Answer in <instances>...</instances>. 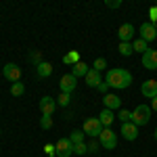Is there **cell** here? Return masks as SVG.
<instances>
[{
    "instance_id": "cell-9",
    "label": "cell",
    "mask_w": 157,
    "mask_h": 157,
    "mask_svg": "<svg viewBox=\"0 0 157 157\" xmlns=\"http://www.w3.org/2000/svg\"><path fill=\"white\" fill-rule=\"evenodd\" d=\"M140 38L145 40V42H153L157 38V27L151 21H145V23H140Z\"/></svg>"
},
{
    "instance_id": "cell-25",
    "label": "cell",
    "mask_w": 157,
    "mask_h": 157,
    "mask_svg": "<svg viewBox=\"0 0 157 157\" xmlns=\"http://www.w3.org/2000/svg\"><path fill=\"white\" fill-rule=\"evenodd\" d=\"M69 103H71V94H67V92H61L59 98H57V105H61V107H69Z\"/></svg>"
},
{
    "instance_id": "cell-27",
    "label": "cell",
    "mask_w": 157,
    "mask_h": 157,
    "mask_svg": "<svg viewBox=\"0 0 157 157\" xmlns=\"http://www.w3.org/2000/svg\"><path fill=\"white\" fill-rule=\"evenodd\" d=\"M117 120H120L121 124L130 121V120H132V111H128V109H121V111H120V115H117Z\"/></svg>"
},
{
    "instance_id": "cell-34",
    "label": "cell",
    "mask_w": 157,
    "mask_h": 157,
    "mask_svg": "<svg viewBox=\"0 0 157 157\" xmlns=\"http://www.w3.org/2000/svg\"><path fill=\"white\" fill-rule=\"evenodd\" d=\"M97 90H98V92H103V94H107V90H109V84H107V82H101Z\"/></svg>"
},
{
    "instance_id": "cell-12",
    "label": "cell",
    "mask_w": 157,
    "mask_h": 157,
    "mask_svg": "<svg viewBox=\"0 0 157 157\" xmlns=\"http://www.w3.org/2000/svg\"><path fill=\"white\" fill-rule=\"evenodd\" d=\"M117 36H120L121 42H130L134 38V25L132 23H121L120 29H117Z\"/></svg>"
},
{
    "instance_id": "cell-26",
    "label": "cell",
    "mask_w": 157,
    "mask_h": 157,
    "mask_svg": "<svg viewBox=\"0 0 157 157\" xmlns=\"http://www.w3.org/2000/svg\"><path fill=\"white\" fill-rule=\"evenodd\" d=\"M40 128H42V130H50V128H52V117L42 115V117H40Z\"/></svg>"
},
{
    "instance_id": "cell-17",
    "label": "cell",
    "mask_w": 157,
    "mask_h": 157,
    "mask_svg": "<svg viewBox=\"0 0 157 157\" xmlns=\"http://www.w3.org/2000/svg\"><path fill=\"white\" fill-rule=\"evenodd\" d=\"M98 120H101V124H103V128H109V126L113 124V120H115V115H113V111L103 109V111L98 113Z\"/></svg>"
},
{
    "instance_id": "cell-10",
    "label": "cell",
    "mask_w": 157,
    "mask_h": 157,
    "mask_svg": "<svg viewBox=\"0 0 157 157\" xmlns=\"http://www.w3.org/2000/svg\"><path fill=\"white\" fill-rule=\"evenodd\" d=\"M140 94L145 98H155L157 97V80H145L140 86Z\"/></svg>"
},
{
    "instance_id": "cell-20",
    "label": "cell",
    "mask_w": 157,
    "mask_h": 157,
    "mask_svg": "<svg viewBox=\"0 0 157 157\" xmlns=\"http://www.w3.org/2000/svg\"><path fill=\"white\" fill-rule=\"evenodd\" d=\"M132 48H134V52H143L145 55L147 50H149V42H145L143 38H136L132 42Z\"/></svg>"
},
{
    "instance_id": "cell-1",
    "label": "cell",
    "mask_w": 157,
    "mask_h": 157,
    "mask_svg": "<svg viewBox=\"0 0 157 157\" xmlns=\"http://www.w3.org/2000/svg\"><path fill=\"white\" fill-rule=\"evenodd\" d=\"M105 82L109 84V88H115V90H124L132 84V73L128 69H121V67H113L107 71Z\"/></svg>"
},
{
    "instance_id": "cell-22",
    "label": "cell",
    "mask_w": 157,
    "mask_h": 157,
    "mask_svg": "<svg viewBox=\"0 0 157 157\" xmlns=\"http://www.w3.org/2000/svg\"><path fill=\"white\" fill-rule=\"evenodd\" d=\"M117 50H120V55H124V57H130V55L134 52V48H132V44H130V42H120Z\"/></svg>"
},
{
    "instance_id": "cell-21",
    "label": "cell",
    "mask_w": 157,
    "mask_h": 157,
    "mask_svg": "<svg viewBox=\"0 0 157 157\" xmlns=\"http://www.w3.org/2000/svg\"><path fill=\"white\" fill-rule=\"evenodd\" d=\"M84 138H86V134L82 132V130H73V132L69 134V140H71L73 145H80V143H84Z\"/></svg>"
},
{
    "instance_id": "cell-28",
    "label": "cell",
    "mask_w": 157,
    "mask_h": 157,
    "mask_svg": "<svg viewBox=\"0 0 157 157\" xmlns=\"http://www.w3.org/2000/svg\"><path fill=\"white\" fill-rule=\"evenodd\" d=\"M86 147H88V153H97L98 147H101V143H98L97 138H90V140L86 143Z\"/></svg>"
},
{
    "instance_id": "cell-24",
    "label": "cell",
    "mask_w": 157,
    "mask_h": 157,
    "mask_svg": "<svg viewBox=\"0 0 157 157\" xmlns=\"http://www.w3.org/2000/svg\"><path fill=\"white\" fill-rule=\"evenodd\" d=\"M23 92H25V86L21 84V82H15V84L11 86V94L13 97H23Z\"/></svg>"
},
{
    "instance_id": "cell-6",
    "label": "cell",
    "mask_w": 157,
    "mask_h": 157,
    "mask_svg": "<svg viewBox=\"0 0 157 157\" xmlns=\"http://www.w3.org/2000/svg\"><path fill=\"white\" fill-rule=\"evenodd\" d=\"M57 157H71L73 155V143L69 140V136H65V138H59L57 143Z\"/></svg>"
},
{
    "instance_id": "cell-29",
    "label": "cell",
    "mask_w": 157,
    "mask_h": 157,
    "mask_svg": "<svg viewBox=\"0 0 157 157\" xmlns=\"http://www.w3.org/2000/svg\"><path fill=\"white\" fill-rule=\"evenodd\" d=\"M86 153H88V147H86V143L73 145V155H86Z\"/></svg>"
},
{
    "instance_id": "cell-7",
    "label": "cell",
    "mask_w": 157,
    "mask_h": 157,
    "mask_svg": "<svg viewBox=\"0 0 157 157\" xmlns=\"http://www.w3.org/2000/svg\"><path fill=\"white\" fill-rule=\"evenodd\" d=\"M61 92H67V94H71L73 90H75V86H78V78L73 75V73H65L63 78H61Z\"/></svg>"
},
{
    "instance_id": "cell-35",
    "label": "cell",
    "mask_w": 157,
    "mask_h": 157,
    "mask_svg": "<svg viewBox=\"0 0 157 157\" xmlns=\"http://www.w3.org/2000/svg\"><path fill=\"white\" fill-rule=\"evenodd\" d=\"M151 111H157V97L151 98Z\"/></svg>"
},
{
    "instance_id": "cell-32",
    "label": "cell",
    "mask_w": 157,
    "mask_h": 157,
    "mask_svg": "<svg viewBox=\"0 0 157 157\" xmlns=\"http://www.w3.org/2000/svg\"><path fill=\"white\" fill-rule=\"evenodd\" d=\"M149 17H151V23L157 21V6H151V9H149Z\"/></svg>"
},
{
    "instance_id": "cell-16",
    "label": "cell",
    "mask_w": 157,
    "mask_h": 157,
    "mask_svg": "<svg viewBox=\"0 0 157 157\" xmlns=\"http://www.w3.org/2000/svg\"><path fill=\"white\" fill-rule=\"evenodd\" d=\"M50 73H52V65H50L48 61H42L40 65H36V75L38 78H48Z\"/></svg>"
},
{
    "instance_id": "cell-2",
    "label": "cell",
    "mask_w": 157,
    "mask_h": 157,
    "mask_svg": "<svg viewBox=\"0 0 157 157\" xmlns=\"http://www.w3.org/2000/svg\"><path fill=\"white\" fill-rule=\"evenodd\" d=\"M149 120H151V105H138V107L132 111V124L134 126H147L149 124Z\"/></svg>"
},
{
    "instance_id": "cell-14",
    "label": "cell",
    "mask_w": 157,
    "mask_h": 157,
    "mask_svg": "<svg viewBox=\"0 0 157 157\" xmlns=\"http://www.w3.org/2000/svg\"><path fill=\"white\" fill-rule=\"evenodd\" d=\"M103 105H105V109H109V111H113V109H120L121 107V98L117 97V94H105L103 97Z\"/></svg>"
},
{
    "instance_id": "cell-31",
    "label": "cell",
    "mask_w": 157,
    "mask_h": 157,
    "mask_svg": "<svg viewBox=\"0 0 157 157\" xmlns=\"http://www.w3.org/2000/svg\"><path fill=\"white\" fill-rule=\"evenodd\" d=\"M29 59L34 61V63H36V65H40V63H42V52H40V50H34V52H32V55H29Z\"/></svg>"
},
{
    "instance_id": "cell-18",
    "label": "cell",
    "mask_w": 157,
    "mask_h": 157,
    "mask_svg": "<svg viewBox=\"0 0 157 157\" xmlns=\"http://www.w3.org/2000/svg\"><path fill=\"white\" fill-rule=\"evenodd\" d=\"M90 71V67H88V65H86L84 61H80V63H75V65H73V75H75V78H86V73Z\"/></svg>"
},
{
    "instance_id": "cell-15",
    "label": "cell",
    "mask_w": 157,
    "mask_h": 157,
    "mask_svg": "<svg viewBox=\"0 0 157 157\" xmlns=\"http://www.w3.org/2000/svg\"><path fill=\"white\" fill-rule=\"evenodd\" d=\"M86 84H88V88H98V84L103 82V78H101V73L97 71V69H90V71L86 73Z\"/></svg>"
},
{
    "instance_id": "cell-3",
    "label": "cell",
    "mask_w": 157,
    "mask_h": 157,
    "mask_svg": "<svg viewBox=\"0 0 157 157\" xmlns=\"http://www.w3.org/2000/svg\"><path fill=\"white\" fill-rule=\"evenodd\" d=\"M98 143H101L103 149L111 151V149H115V147H117V134L113 132L111 128H103V132L98 134Z\"/></svg>"
},
{
    "instance_id": "cell-13",
    "label": "cell",
    "mask_w": 157,
    "mask_h": 157,
    "mask_svg": "<svg viewBox=\"0 0 157 157\" xmlns=\"http://www.w3.org/2000/svg\"><path fill=\"white\" fill-rule=\"evenodd\" d=\"M140 61H143V67H147V69H157V50L149 48Z\"/></svg>"
},
{
    "instance_id": "cell-23",
    "label": "cell",
    "mask_w": 157,
    "mask_h": 157,
    "mask_svg": "<svg viewBox=\"0 0 157 157\" xmlns=\"http://www.w3.org/2000/svg\"><path fill=\"white\" fill-rule=\"evenodd\" d=\"M92 69H97L98 73L105 71V69H107V59H105V57H98V59H94V63H92Z\"/></svg>"
},
{
    "instance_id": "cell-19",
    "label": "cell",
    "mask_w": 157,
    "mask_h": 157,
    "mask_svg": "<svg viewBox=\"0 0 157 157\" xmlns=\"http://www.w3.org/2000/svg\"><path fill=\"white\" fill-rule=\"evenodd\" d=\"M80 52H78V50H69V52H65V55H63V63H65V65H75V63H80Z\"/></svg>"
},
{
    "instance_id": "cell-5",
    "label": "cell",
    "mask_w": 157,
    "mask_h": 157,
    "mask_svg": "<svg viewBox=\"0 0 157 157\" xmlns=\"http://www.w3.org/2000/svg\"><path fill=\"white\" fill-rule=\"evenodd\" d=\"M2 75L9 80V82H21V67L17 65V63H6L4 67H2Z\"/></svg>"
},
{
    "instance_id": "cell-36",
    "label": "cell",
    "mask_w": 157,
    "mask_h": 157,
    "mask_svg": "<svg viewBox=\"0 0 157 157\" xmlns=\"http://www.w3.org/2000/svg\"><path fill=\"white\" fill-rule=\"evenodd\" d=\"M153 136H155V140H157V128H155V132H153Z\"/></svg>"
},
{
    "instance_id": "cell-11",
    "label": "cell",
    "mask_w": 157,
    "mask_h": 157,
    "mask_svg": "<svg viewBox=\"0 0 157 157\" xmlns=\"http://www.w3.org/2000/svg\"><path fill=\"white\" fill-rule=\"evenodd\" d=\"M121 136H124L126 140H136V136H138V126H134L132 121L121 124Z\"/></svg>"
},
{
    "instance_id": "cell-8",
    "label": "cell",
    "mask_w": 157,
    "mask_h": 157,
    "mask_svg": "<svg viewBox=\"0 0 157 157\" xmlns=\"http://www.w3.org/2000/svg\"><path fill=\"white\" fill-rule=\"evenodd\" d=\"M40 111H42V115H48V117H52V113L57 111V98H52V97H42V98H40Z\"/></svg>"
},
{
    "instance_id": "cell-33",
    "label": "cell",
    "mask_w": 157,
    "mask_h": 157,
    "mask_svg": "<svg viewBox=\"0 0 157 157\" xmlns=\"http://www.w3.org/2000/svg\"><path fill=\"white\" fill-rule=\"evenodd\" d=\"M105 4H107L109 9H120V6H121V2H120V0H107Z\"/></svg>"
},
{
    "instance_id": "cell-4",
    "label": "cell",
    "mask_w": 157,
    "mask_h": 157,
    "mask_svg": "<svg viewBox=\"0 0 157 157\" xmlns=\"http://www.w3.org/2000/svg\"><path fill=\"white\" fill-rule=\"evenodd\" d=\"M82 132H84L86 136H90V138H98V134L103 132V124H101L98 117H90V120L84 121Z\"/></svg>"
},
{
    "instance_id": "cell-30",
    "label": "cell",
    "mask_w": 157,
    "mask_h": 157,
    "mask_svg": "<svg viewBox=\"0 0 157 157\" xmlns=\"http://www.w3.org/2000/svg\"><path fill=\"white\" fill-rule=\"evenodd\" d=\"M44 153L48 157H57V147L52 145V143H48V145H44Z\"/></svg>"
},
{
    "instance_id": "cell-37",
    "label": "cell",
    "mask_w": 157,
    "mask_h": 157,
    "mask_svg": "<svg viewBox=\"0 0 157 157\" xmlns=\"http://www.w3.org/2000/svg\"><path fill=\"white\" fill-rule=\"evenodd\" d=\"M0 134H2V130H0Z\"/></svg>"
}]
</instances>
